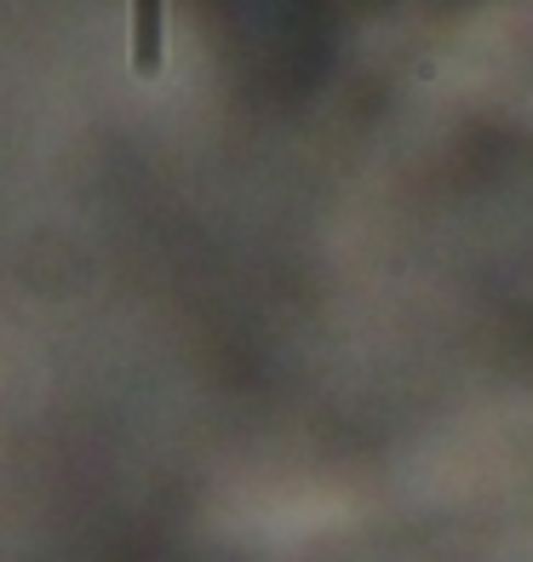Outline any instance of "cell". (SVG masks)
<instances>
[{
  "label": "cell",
  "instance_id": "1",
  "mask_svg": "<svg viewBox=\"0 0 533 562\" xmlns=\"http://www.w3.org/2000/svg\"><path fill=\"white\" fill-rule=\"evenodd\" d=\"M167 46V0H133V69H161Z\"/></svg>",
  "mask_w": 533,
  "mask_h": 562
}]
</instances>
